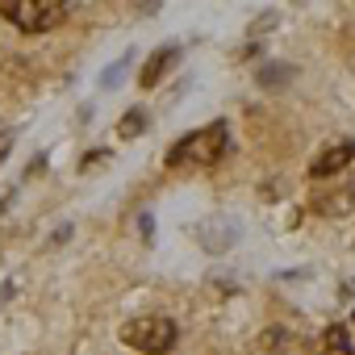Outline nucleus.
I'll list each match as a JSON object with an SVG mask.
<instances>
[{"instance_id": "1", "label": "nucleus", "mask_w": 355, "mask_h": 355, "mask_svg": "<svg viewBox=\"0 0 355 355\" xmlns=\"http://www.w3.org/2000/svg\"><path fill=\"white\" fill-rule=\"evenodd\" d=\"M230 155V125L226 121H209L205 130L184 134L167 150V167L171 171H205L214 163H222Z\"/></svg>"}, {"instance_id": "2", "label": "nucleus", "mask_w": 355, "mask_h": 355, "mask_svg": "<svg viewBox=\"0 0 355 355\" xmlns=\"http://www.w3.org/2000/svg\"><path fill=\"white\" fill-rule=\"evenodd\" d=\"M175 338H180V330H175L171 318H159V313H146V318H130L121 326V343L142 351V355H167L175 347Z\"/></svg>"}, {"instance_id": "3", "label": "nucleus", "mask_w": 355, "mask_h": 355, "mask_svg": "<svg viewBox=\"0 0 355 355\" xmlns=\"http://www.w3.org/2000/svg\"><path fill=\"white\" fill-rule=\"evenodd\" d=\"M0 17L13 21L21 34H46L67 17V5H59V0H5Z\"/></svg>"}, {"instance_id": "4", "label": "nucleus", "mask_w": 355, "mask_h": 355, "mask_svg": "<svg viewBox=\"0 0 355 355\" xmlns=\"http://www.w3.org/2000/svg\"><path fill=\"white\" fill-rule=\"evenodd\" d=\"M355 163V142L347 138V142H334V146H322L318 150V159L309 163V175L313 180H326V175H338L343 167H351Z\"/></svg>"}, {"instance_id": "5", "label": "nucleus", "mask_w": 355, "mask_h": 355, "mask_svg": "<svg viewBox=\"0 0 355 355\" xmlns=\"http://www.w3.org/2000/svg\"><path fill=\"white\" fill-rule=\"evenodd\" d=\"M313 214H322V218H347V214H355V180L338 184V189H318L313 193Z\"/></svg>"}, {"instance_id": "6", "label": "nucleus", "mask_w": 355, "mask_h": 355, "mask_svg": "<svg viewBox=\"0 0 355 355\" xmlns=\"http://www.w3.org/2000/svg\"><path fill=\"white\" fill-rule=\"evenodd\" d=\"M175 55H180V51H175V46H159V51H155V55L146 59L142 76H138V80H142V88H155V84L163 80V71H167V67L175 63Z\"/></svg>"}, {"instance_id": "7", "label": "nucleus", "mask_w": 355, "mask_h": 355, "mask_svg": "<svg viewBox=\"0 0 355 355\" xmlns=\"http://www.w3.org/2000/svg\"><path fill=\"white\" fill-rule=\"evenodd\" d=\"M318 355H355L351 334H347L343 326H330V330L322 334V343H318Z\"/></svg>"}, {"instance_id": "8", "label": "nucleus", "mask_w": 355, "mask_h": 355, "mask_svg": "<svg viewBox=\"0 0 355 355\" xmlns=\"http://www.w3.org/2000/svg\"><path fill=\"white\" fill-rule=\"evenodd\" d=\"M293 80V67L288 63H263L259 67V84L263 88H280V84H288Z\"/></svg>"}, {"instance_id": "9", "label": "nucleus", "mask_w": 355, "mask_h": 355, "mask_svg": "<svg viewBox=\"0 0 355 355\" xmlns=\"http://www.w3.org/2000/svg\"><path fill=\"white\" fill-rule=\"evenodd\" d=\"M142 130H146V109H130V113H121V125H117L121 138H138Z\"/></svg>"}, {"instance_id": "10", "label": "nucleus", "mask_w": 355, "mask_h": 355, "mask_svg": "<svg viewBox=\"0 0 355 355\" xmlns=\"http://www.w3.org/2000/svg\"><path fill=\"white\" fill-rule=\"evenodd\" d=\"M125 67H130V59H121V63H113V67H109V71L101 76V84H105V88H113V84H117V80L125 76Z\"/></svg>"}, {"instance_id": "11", "label": "nucleus", "mask_w": 355, "mask_h": 355, "mask_svg": "<svg viewBox=\"0 0 355 355\" xmlns=\"http://www.w3.org/2000/svg\"><path fill=\"white\" fill-rule=\"evenodd\" d=\"M109 163V150H88V159L80 163V171H92V167H105Z\"/></svg>"}, {"instance_id": "12", "label": "nucleus", "mask_w": 355, "mask_h": 355, "mask_svg": "<svg viewBox=\"0 0 355 355\" xmlns=\"http://www.w3.org/2000/svg\"><path fill=\"white\" fill-rule=\"evenodd\" d=\"M9 146H13V130H0V163H5V155H9Z\"/></svg>"}, {"instance_id": "13", "label": "nucleus", "mask_w": 355, "mask_h": 355, "mask_svg": "<svg viewBox=\"0 0 355 355\" xmlns=\"http://www.w3.org/2000/svg\"><path fill=\"white\" fill-rule=\"evenodd\" d=\"M351 322H355V318H351Z\"/></svg>"}]
</instances>
